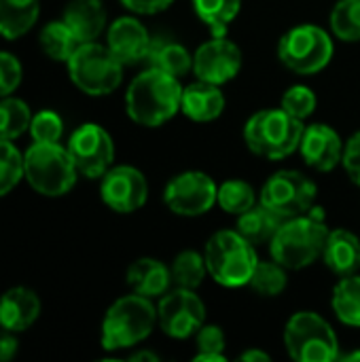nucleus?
<instances>
[{"instance_id":"obj_1","label":"nucleus","mask_w":360,"mask_h":362,"mask_svg":"<svg viewBox=\"0 0 360 362\" xmlns=\"http://www.w3.org/2000/svg\"><path fill=\"white\" fill-rule=\"evenodd\" d=\"M180 78L155 68H146L132 81L125 93V108L134 123L159 127L180 110Z\"/></svg>"},{"instance_id":"obj_21","label":"nucleus","mask_w":360,"mask_h":362,"mask_svg":"<svg viewBox=\"0 0 360 362\" xmlns=\"http://www.w3.org/2000/svg\"><path fill=\"white\" fill-rule=\"evenodd\" d=\"M172 269L157 259H138L127 269V284L136 295L159 299L172 286Z\"/></svg>"},{"instance_id":"obj_6","label":"nucleus","mask_w":360,"mask_h":362,"mask_svg":"<svg viewBox=\"0 0 360 362\" xmlns=\"http://www.w3.org/2000/svg\"><path fill=\"white\" fill-rule=\"evenodd\" d=\"M79 170L68 148L53 144L32 142L23 153V178L45 197H62L76 185Z\"/></svg>"},{"instance_id":"obj_13","label":"nucleus","mask_w":360,"mask_h":362,"mask_svg":"<svg viewBox=\"0 0 360 362\" xmlns=\"http://www.w3.org/2000/svg\"><path fill=\"white\" fill-rule=\"evenodd\" d=\"M219 185L206 172L189 170L174 176L166 191L163 202L170 212L178 216H202L216 204Z\"/></svg>"},{"instance_id":"obj_28","label":"nucleus","mask_w":360,"mask_h":362,"mask_svg":"<svg viewBox=\"0 0 360 362\" xmlns=\"http://www.w3.org/2000/svg\"><path fill=\"white\" fill-rule=\"evenodd\" d=\"M197 17L210 28L212 36H225L229 23L238 17L242 0H191Z\"/></svg>"},{"instance_id":"obj_23","label":"nucleus","mask_w":360,"mask_h":362,"mask_svg":"<svg viewBox=\"0 0 360 362\" xmlns=\"http://www.w3.org/2000/svg\"><path fill=\"white\" fill-rule=\"evenodd\" d=\"M286 218H282L280 214H276L274 210H269L267 206H263L259 202V206L255 204L250 210H246L238 216L236 231L257 248V246L269 244L276 238V233Z\"/></svg>"},{"instance_id":"obj_12","label":"nucleus","mask_w":360,"mask_h":362,"mask_svg":"<svg viewBox=\"0 0 360 362\" xmlns=\"http://www.w3.org/2000/svg\"><path fill=\"white\" fill-rule=\"evenodd\" d=\"M206 322V305L191 288H174L159 297L157 325L172 339L195 335Z\"/></svg>"},{"instance_id":"obj_3","label":"nucleus","mask_w":360,"mask_h":362,"mask_svg":"<svg viewBox=\"0 0 360 362\" xmlns=\"http://www.w3.org/2000/svg\"><path fill=\"white\" fill-rule=\"evenodd\" d=\"M157 325V308L149 297L127 295L117 299L102 320V348L125 350L142 344Z\"/></svg>"},{"instance_id":"obj_16","label":"nucleus","mask_w":360,"mask_h":362,"mask_svg":"<svg viewBox=\"0 0 360 362\" xmlns=\"http://www.w3.org/2000/svg\"><path fill=\"white\" fill-rule=\"evenodd\" d=\"M344 146L346 144L342 142L339 134L331 125L314 123L303 129L299 153L310 168L318 172H331L342 163Z\"/></svg>"},{"instance_id":"obj_34","label":"nucleus","mask_w":360,"mask_h":362,"mask_svg":"<svg viewBox=\"0 0 360 362\" xmlns=\"http://www.w3.org/2000/svg\"><path fill=\"white\" fill-rule=\"evenodd\" d=\"M23 178V153L11 140H0V197L8 195Z\"/></svg>"},{"instance_id":"obj_40","label":"nucleus","mask_w":360,"mask_h":362,"mask_svg":"<svg viewBox=\"0 0 360 362\" xmlns=\"http://www.w3.org/2000/svg\"><path fill=\"white\" fill-rule=\"evenodd\" d=\"M174 0H121V4L138 15H155L166 11Z\"/></svg>"},{"instance_id":"obj_9","label":"nucleus","mask_w":360,"mask_h":362,"mask_svg":"<svg viewBox=\"0 0 360 362\" xmlns=\"http://www.w3.org/2000/svg\"><path fill=\"white\" fill-rule=\"evenodd\" d=\"M280 62L297 74H316L333 57L331 36L312 23L291 28L278 42Z\"/></svg>"},{"instance_id":"obj_43","label":"nucleus","mask_w":360,"mask_h":362,"mask_svg":"<svg viewBox=\"0 0 360 362\" xmlns=\"http://www.w3.org/2000/svg\"><path fill=\"white\" fill-rule=\"evenodd\" d=\"M132 361L155 362V361H159V356H157V354H153V352H138V354H134V356H132Z\"/></svg>"},{"instance_id":"obj_41","label":"nucleus","mask_w":360,"mask_h":362,"mask_svg":"<svg viewBox=\"0 0 360 362\" xmlns=\"http://www.w3.org/2000/svg\"><path fill=\"white\" fill-rule=\"evenodd\" d=\"M17 350H19L17 333L0 327V362H8L11 358H15Z\"/></svg>"},{"instance_id":"obj_5","label":"nucleus","mask_w":360,"mask_h":362,"mask_svg":"<svg viewBox=\"0 0 360 362\" xmlns=\"http://www.w3.org/2000/svg\"><path fill=\"white\" fill-rule=\"evenodd\" d=\"M303 129V121L291 117L286 110L267 108L246 121L244 140L255 155L278 161L299 151Z\"/></svg>"},{"instance_id":"obj_10","label":"nucleus","mask_w":360,"mask_h":362,"mask_svg":"<svg viewBox=\"0 0 360 362\" xmlns=\"http://www.w3.org/2000/svg\"><path fill=\"white\" fill-rule=\"evenodd\" d=\"M259 202L282 218L301 216L314 208L316 185L297 170H280L265 180Z\"/></svg>"},{"instance_id":"obj_27","label":"nucleus","mask_w":360,"mask_h":362,"mask_svg":"<svg viewBox=\"0 0 360 362\" xmlns=\"http://www.w3.org/2000/svg\"><path fill=\"white\" fill-rule=\"evenodd\" d=\"M38 40H40L42 51L53 62H68L72 57V53L81 47V40L76 38V34L70 30V25L64 19L62 21H49L40 30Z\"/></svg>"},{"instance_id":"obj_25","label":"nucleus","mask_w":360,"mask_h":362,"mask_svg":"<svg viewBox=\"0 0 360 362\" xmlns=\"http://www.w3.org/2000/svg\"><path fill=\"white\" fill-rule=\"evenodd\" d=\"M40 15V0H0V36L15 40L23 36Z\"/></svg>"},{"instance_id":"obj_20","label":"nucleus","mask_w":360,"mask_h":362,"mask_svg":"<svg viewBox=\"0 0 360 362\" xmlns=\"http://www.w3.org/2000/svg\"><path fill=\"white\" fill-rule=\"evenodd\" d=\"M325 265L339 278L359 274L360 269V240L348 229L329 231L325 250H323Z\"/></svg>"},{"instance_id":"obj_8","label":"nucleus","mask_w":360,"mask_h":362,"mask_svg":"<svg viewBox=\"0 0 360 362\" xmlns=\"http://www.w3.org/2000/svg\"><path fill=\"white\" fill-rule=\"evenodd\" d=\"M284 346L289 356L297 362H333L342 358L335 331L314 312H299L286 322Z\"/></svg>"},{"instance_id":"obj_36","label":"nucleus","mask_w":360,"mask_h":362,"mask_svg":"<svg viewBox=\"0 0 360 362\" xmlns=\"http://www.w3.org/2000/svg\"><path fill=\"white\" fill-rule=\"evenodd\" d=\"M280 108L286 110L291 117L303 121L316 110V93L308 85H293L284 91Z\"/></svg>"},{"instance_id":"obj_29","label":"nucleus","mask_w":360,"mask_h":362,"mask_svg":"<svg viewBox=\"0 0 360 362\" xmlns=\"http://www.w3.org/2000/svg\"><path fill=\"white\" fill-rule=\"evenodd\" d=\"M30 106L13 95L0 98V140H17L30 129L32 123Z\"/></svg>"},{"instance_id":"obj_31","label":"nucleus","mask_w":360,"mask_h":362,"mask_svg":"<svg viewBox=\"0 0 360 362\" xmlns=\"http://www.w3.org/2000/svg\"><path fill=\"white\" fill-rule=\"evenodd\" d=\"M286 267L280 265L276 259L272 261H259L255 267V274L248 282V286L259 293L261 297H278L286 288Z\"/></svg>"},{"instance_id":"obj_15","label":"nucleus","mask_w":360,"mask_h":362,"mask_svg":"<svg viewBox=\"0 0 360 362\" xmlns=\"http://www.w3.org/2000/svg\"><path fill=\"white\" fill-rule=\"evenodd\" d=\"M242 68V51L236 42L225 36H214L212 40L197 47L193 53V74L199 81L225 85Z\"/></svg>"},{"instance_id":"obj_39","label":"nucleus","mask_w":360,"mask_h":362,"mask_svg":"<svg viewBox=\"0 0 360 362\" xmlns=\"http://www.w3.org/2000/svg\"><path fill=\"white\" fill-rule=\"evenodd\" d=\"M346 174L350 180L360 187V132H356L344 146V159H342Z\"/></svg>"},{"instance_id":"obj_24","label":"nucleus","mask_w":360,"mask_h":362,"mask_svg":"<svg viewBox=\"0 0 360 362\" xmlns=\"http://www.w3.org/2000/svg\"><path fill=\"white\" fill-rule=\"evenodd\" d=\"M144 62L149 64V68L161 70L176 78H182L185 74H189V70H193V55L180 42L166 40V38L151 40Z\"/></svg>"},{"instance_id":"obj_19","label":"nucleus","mask_w":360,"mask_h":362,"mask_svg":"<svg viewBox=\"0 0 360 362\" xmlns=\"http://www.w3.org/2000/svg\"><path fill=\"white\" fill-rule=\"evenodd\" d=\"M180 110L185 117L197 123L219 119L225 110V95L221 91V85L197 78L195 83L182 87Z\"/></svg>"},{"instance_id":"obj_37","label":"nucleus","mask_w":360,"mask_h":362,"mask_svg":"<svg viewBox=\"0 0 360 362\" xmlns=\"http://www.w3.org/2000/svg\"><path fill=\"white\" fill-rule=\"evenodd\" d=\"M64 134V121L57 112L53 110H40L32 117V123H30V136L34 142H40V144H53V142H59Z\"/></svg>"},{"instance_id":"obj_44","label":"nucleus","mask_w":360,"mask_h":362,"mask_svg":"<svg viewBox=\"0 0 360 362\" xmlns=\"http://www.w3.org/2000/svg\"><path fill=\"white\" fill-rule=\"evenodd\" d=\"M344 361H360V350L356 352H350V354H346V356H342Z\"/></svg>"},{"instance_id":"obj_32","label":"nucleus","mask_w":360,"mask_h":362,"mask_svg":"<svg viewBox=\"0 0 360 362\" xmlns=\"http://www.w3.org/2000/svg\"><path fill=\"white\" fill-rule=\"evenodd\" d=\"M216 204L229 212L240 216L242 212L250 210L257 204V193L255 189L246 182V180H225L223 185H219V193H216Z\"/></svg>"},{"instance_id":"obj_17","label":"nucleus","mask_w":360,"mask_h":362,"mask_svg":"<svg viewBox=\"0 0 360 362\" xmlns=\"http://www.w3.org/2000/svg\"><path fill=\"white\" fill-rule=\"evenodd\" d=\"M151 40L153 38L149 30L136 17H119L108 25L106 32V47L123 66L144 62Z\"/></svg>"},{"instance_id":"obj_33","label":"nucleus","mask_w":360,"mask_h":362,"mask_svg":"<svg viewBox=\"0 0 360 362\" xmlns=\"http://www.w3.org/2000/svg\"><path fill=\"white\" fill-rule=\"evenodd\" d=\"M333 34L346 42L360 40V0H339L331 11Z\"/></svg>"},{"instance_id":"obj_4","label":"nucleus","mask_w":360,"mask_h":362,"mask_svg":"<svg viewBox=\"0 0 360 362\" xmlns=\"http://www.w3.org/2000/svg\"><path fill=\"white\" fill-rule=\"evenodd\" d=\"M204 259L210 278L227 288L246 286L259 263L257 248L248 240H244L236 229L216 231L206 242Z\"/></svg>"},{"instance_id":"obj_7","label":"nucleus","mask_w":360,"mask_h":362,"mask_svg":"<svg viewBox=\"0 0 360 362\" xmlns=\"http://www.w3.org/2000/svg\"><path fill=\"white\" fill-rule=\"evenodd\" d=\"M72 83L87 95H108L123 81V64L106 45L81 42L66 62Z\"/></svg>"},{"instance_id":"obj_38","label":"nucleus","mask_w":360,"mask_h":362,"mask_svg":"<svg viewBox=\"0 0 360 362\" xmlns=\"http://www.w3.org/2000/svg\"><path fill=\"white\" fill-rule=\"evenodd\" d=\"M21 76L23 70L19 59L8 51H0V98L11 95L21 85Z\"/></svg>"},{"instance_id":"obj_30","label":"nucleus","mask_w":360,"mask_h":362,"mask_svg":"<svg viewBox=\"0 0 360 362\" xmlns=\"http://www.w3.org/2000/svg\"><path fill=\"white\" fill-rule=\"evenodd\" d=\"M170 269H172V280H174V284H176L178 288H191V291H195V288L204 282V278H206V274H208L204 255H199V252H195V250H185V252H180V255L174 259V263H172Z\"/></svg>"},{"instance_id":"obj_14","label":"nucleus","mask_w":360,"mask_h":362,"mask_svg":"<svg viewBox=\"0 0 360 362\" xmlns=\"http://www.w3.org/2000/svg\"><path fill=\"white\" fill-rule=\"evenodd\" d=\"M100 195L110 210L119 214H132L146 204L149 185L140 170L132 165H117L102 176Z\"/></svg>"},{"instance_id":"obj_11","label":"nucleus","mask_w":360,"mask_h":362,"mask_svg":"<svg viewBox=\"0 0 360 362\" xmlns=\"http://www.w3.org/2000/svg\"><path fill=\"white\" fill-rule=\"evenodd\" d=\"M68 153L85 178H102L115 161V142L98 123H83L68 140Z\"/></svg>"},{"instance_id":"obj_42","label":"nucleus","mask_w":360,"mask_h":362,"mask_svg":"<svg viewBox=\"0 0 360 362\" xmlns=\"http://www.w3.org/2000/svg\"><path fill=\"white\" fill-rule=\"evenodd\" d=\"M242 361H269V354L261 352V350H248L244 354H240Z\"/></svg>"},{"instance_id":"obj_26","label":"nucleus","mask_w":360,"mask_h":362,"mask_svg":"<svg viewBox=\"0 0 360 362\" xmlns=\"http://www.w3.org/2000/svg\"><path fill=\"white\" fill-rule=\"evenodd\" d=\"M331 308L339 322L348 327H360V276L352 274L342 278L331 297Z\"/></svg>"},{"instance_id":"obj_35","label":"nucleus","mask_w":360,"mask_h":362,"mask_svg":"<svg viewBox=\"0 0 360 362\" xmlns=\"http://www.w3.org/2000/svg\"><path fill=\"white\" fill-rule=\"evenodd\" d=\"M195 344H197V354L195 361H214L225 362V333L221 327L216 325H204L197 333H195Z\"/></svg>"},{"instance_id":"obj_2","label":"nucleus","mask_w":360,"mask_h":362,"mask_svg":"<svg viewBox=\"0 0 360 362\" xmlns=\"http://www.w3.org/2000/svg\"><path fill=\"white\" fill-rule=\"evenodd\" d=\"M329 238V227L323 212L312 208L308 214L286 218L278 229L276 238L269 242L272 259H276L286 269H303L318 259Z\"/></svg>"},{"instance_id":"obj_22","label":"nucleus","mask_w":360,"mask_h":362,"mask_svg":"<svg viewBox=\"0 0 360 362\" xmlns=\"http://www.w3.org/2000/svg\"><path fill=\"white\" fill-rule=\"evenodd\" d=\"M62 19L81 42H93L106 28V8L102 0H70Z\"/></svg>"},{"instance_id":"obj_18","label":"nucleus","mask_w":360,"mask_h":362,"mask_svg":"<svg viewBox=\"0 0 360 362\" xmlns=\"http://www.w3.org/2000/svg\"><path fill=\"white\" fill-rule=\"evenodd\" d=\"M40 314V299L32 288L15 286L0 297V327L13 333L28 331Z\"/></svg>"}]
</instances>
